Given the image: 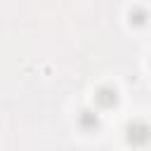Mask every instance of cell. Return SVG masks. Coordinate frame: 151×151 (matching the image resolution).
Masks as SVG:
<instances>
[{"label":"cell","instance_id":"obj_1","mask_svg":"<svg viewBox=\"0 0 151 151\" xmlns=\"http://www.w3.org/2000/svg\"><path fill=\"white\" fill-rule=\"evenodd\" d=\"M94 101H97L99 109H113V106L118 104V92H116V87H111V85L99 87V90L94 92Z\"/></svg>","mask_w":151,"mask_h":151},{"label":"cell","instance_id":"obj_2","mask_svg":"<svg viewBox=\"0 0 151 151\" xmlns=\"http://www.w3.org/2000/svg\"><path fill=\"white\" fill-rule=\"evenodd\" d=\"M127 142L134 144V146H144L149 142V127H146V123H139V120L132 123L127 127Z\"/></svg>","mask_w":151,"mask_h":151},{"label":"cell","instance_id":"obj_3","mask_svg":"<svg viewBox=\"0 0 151 151\" xmlns=\"http://www.w3.org/2000/svg\"><path fill=\"white\" fill-rule=\"evenodd\" d=\"M78 120H80V125H83L85 130H94V127L99 125V118H97V116H94L92 111H83Z\"/></svg>","mask_w":151,"mask_h":151}]
</instances>
